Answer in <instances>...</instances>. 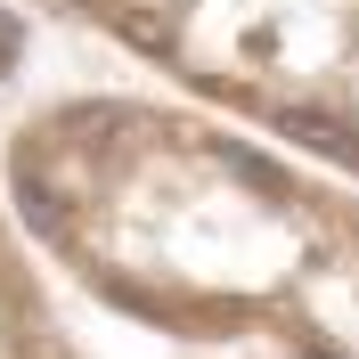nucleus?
<instances>
[{
    "instance_id": "1",
    "label": "nucleus",
    "mask_w": 359,
    "mask_h": 359,
    "mask_svg": "<svg viewBox=\"0 0 359 359\" xmlns=\"http://www.w3.org/2000/svg\"><path fill=\"white\" fill-rule=\"evenodd\" d=\"M17 212L114 318L188 351L359 359V180L180 90H66Z\"/></svg>"
},
{
    "instance_id": "3",
    "label": "nucleus",
    "mask_w": 359,
    "mask_h": 359,
    "mask_svg": "<svg viewBox=\"0 0 359 359\" xmlns=\"http://www.w3.org/2000/svg\"><path fill=\"white\" fill-rule=\"evenodd\" d=\"M0 359H82V343L66 335V318L49 311L41 278L8 245V229H0Z\"/></svg>"
},
{
    "instance_id": "2",
    "label": "nucleus",
    "mask_w": 359,
    "mask_h": 359,
    "mask_svg": "<svg viewBox=\"0 0 359 359\" xmlns=\"http://www.w3.org/2000/svg\"><path fill=\"white\" fill-rule=\"evenodd\" d=\"M163 90L359 180V0H49Z\"/></svg>"
}]
</instances>
